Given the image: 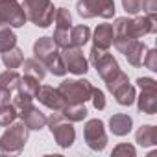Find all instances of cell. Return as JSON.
Segmentation results:
<instances>
[{
    "instance_id": "15",
    "label": "cell",
    "mask_w": 157,
    "mask_h": 157,
    "mask_svg": "<svg viewBox=\"0 0 157 157\" xmlns=\"http://www.w3.org/2000/svg\"><path fill=\"white\" fill-rule=\"evenodd\" d=\"M56 50H59V48L56 46L52 37H39L33 43V57H37L41 63H44Z\"/></svg>"
},
{
    "instance_id": "34",
    "label": "cell",
    "mask_w": 157,
    "mask_h": 157,
    "mask_svg": "<svg viewBox=\"0 0 157 157\" xmlns=\"http://www.w3.org/2000/svg\"><path fill=\"white\" fill-rule=\"evenodd\" d=\"M140 10L144 11V15H148L151 19H157V0H142Z\"/></svg>"
},
{
    "instance_id": "18",
    "label": "cell",
    "mask_w": 157,
    "mask_h": 157,
    "mask_svg": "<svg viewBox=\"0 0 157 157\" xmlns=\"http://www.w3.org/2000/svg\"><path fill=\"white\" fill-rule=\"evenodd\" d=\"M21 67H22V70H24L26 76H32V78H35V80H39V82H43L44 76H46V67H44L37 57L24 59Z\"/></svg>"
},
{
    "instance_id": "10",
    "label": "cell",
    "mask_w": 157,
    "mask_h": 157,
    "mask_svg": "<svg viewBox=\"0 0 157 157\" xmlns=\"http://www.w3.org/2000/svg\"><path fill=\"white\" fill-rule=\"evenodd\" d=\"M17 113H19L21 120L26 124V128H28L30 131H32V129H43V128L46 126V117H44V113H41L33 104L28 105V107L19 109Z\"/></svg>"
},
{
    "instance_id": "26",
    "label": "cell",
    "mask_w": 157,
    "mask_h": 157,
    "mask_svg": "<svg viewBox=\"0 0 157 157\" xmlns=\"http://www.w3.org/2000/svg\"><path fill=\"white\" fill-rule=\"evenodd\" d=\"M19 82H21V74L15 70V68H8L6 72L0 74V87H4L8 91H17L19 87Z\"/></svg>"
},
{
    "instance_id": "20",
    "label": "cell",
    "mask_w": 157,
    "mask_h": 157,
    "mask_svg": "<svg viewBox=\"0 0 157 157\" xmlns=\"http://www.w3.org/2000/svg\"><path fill=\"white\" fill-rule=\"evenodd\" d=\"M91 39V28L85 26V24H80V26H72L70 28V44L72 46H83L87 44Z\"/></svg>"
},
{
    "instance_id": "28",
    "label": "cell",
    "mask_w": 157,
    "mask_h": 157,
    "mask_svg": "<svg viewBox=\"0 0 157 157\" xmlns=\"http://www.w3.org/2000/svg\"><path fill=\"white\" fill-rule=\"evenodd\" d=\"M54 21L57 30H70L72 28V15L67 8H57L54 11Z\"/></svg>"
},
{
    "instance_id": "11",
    "label": "cell",
    "mask_w": 157,
    "mask_h": 157,
    "mask_svg": "<svg viewBox=\"0 0 157 157\" xmlns=\"http://www.w3.org/2000/svg\"><path fill=\"white\" fill-rule=\"evenodd\" d=\"M93 46L100 48V50H109L113 46V39H115V32H113V24H98L94 33H93Z\"/></svg>"
},
{
    "instance_id": "4",
    "label": "cell",
    "mask_w": 157,
    "mask_h": 157,
    "mask_svg": "<svg viewBox=\"0 0 157 157\" xmlns=\"http://www.w3.org/2000/svg\"><path fill=\"white\" fill-rule=\"evenodd\" d=\"M67 104H85L91 100L93 83L89 80H63L57 87Z\"/></svg>"
},
{
    "instance_id": "12",
    "label": "cell",
    "mask_w": 157,
    "mask_h": 157,
    "mask_svg": "<svg viewBox=\"0 0 157 157\" xmlns=\"http://www.w3.org/2000/svg\"><path fill=\"white\" fill-rule=\"evenodd\" d=\"M94 67H96V70H98V76L102 78L104 82H107L109 78H113V76L120 70L118 61H117V59H115L109 52H104V54L96 59Z\"/></svg>"
},
{
    "instance_id": "22",
    "label": "cell",
    "mask_w": 157,
    "mask_h": 157,
    "mask_svg": "<svg viewBox=\"0 0 157 157\" xmlns=\"http://www.w3.org/2000/svg\"><path fill=\"white\" fill-rule=\"evenodd\" d=\"M39 80H35V78L32 76H21V82H19V87H17V93L21 94H26L30 98H35L37 96V91H39Z\"/></svg>"
},
{
    "instance_id": "5",
    "label": "cell",
    "mask_w": 157,
    "mask_h": 157,
    "mask_svg": "<svg viewBox=\"0 0 157 157\" xmlns=\"http://www.w3.org/2000/svg\"><path fill=\"white\" fill-rule=\"evenodd\" d=\"M78 15L82 19H113L115 17V0H78L76 4Z\"/></svg>"
},
{
    "instance_id": "13",
    "label": "cell",
    "mask_w": 157,
    "mask_h": 157,
    "mask_svg": "<svg viewBox=\"0 0 157 157\" xmlns=\"http://www.w3.org/2000/svg\"><path fill=\"white\" fill-rule=\"evenodd\" d=\"M146 44L142 43V41H139V39H133L120 54H124V57L128 59V63L129 65H133V67H140L142 65V59H144V54H146Z\"/></svg>"
},
{
    "instance_id": "17",
    "label": "cell",
    "mask_w": 157,
    "mask_h": 157,
    "mask_svg": "<svg viewBox=\"0 0 157 157\" xmlns=\"http://www.w3.org/2000/svg\"><path fill=\"white\" fill-rule=\"evenodd\" d=\"M135 142H139L140 146L144 148H150V146H155L157 144V128L155 126H140L135 133Z\"/></svg>"
},
{
    "instance_id": "16",
    "label": "cell",
    "mask_w": 157,
    "mask_h": 157,
    "mask_svg": "<svg viewBox=\"0 0 157 157\" xmlns=\"http://www.w3.org/2000/svg\"><path fill=\"white\" fill-rule=\"evenodd\" d=\"M135 100L140 113H146V115L157 113V91H140V94Z\"/></svg>"
},
{
    "instance_id": "25",
    "label": "cell",
    "mask_w": 157,
    "mask_h": 157,
    "mask_svg": "<svg viewBox=\"0 0 157 157\" xmlns=\"http://www.w3.org/2000/svg\"><path fill=\"white\" fill-rule=\"evenodd\" d=\"M43 65H44L46 70H50L54 76H65V74H67V68H65V63H63V57H61V52H59V50H56Z\"/></svg>"
},
{
    "instance_id": "2",
    "label": "cell",
    "mask_w": 157,
    "mask_h": 157,
    "mask_svg": "<svg viewBox=\"0 0 157 157\" xmlns=\"http://www.w3.org/2000/svg\"><path fill=\"white\" fill-rule=\"evenodd\" d=\"M22 10L26 13V21L33 22L37 28H48L54 22V4L52 0H24Z\"/></svg>"
},
{
    "instance_id": "1",
    "label": "cell",
    "mask_w": 157,
    "mask_h": 157,
    "mask_svg": "<svg viewBox=\"0 0 157 157\" xmlns=\"http://www.w3.org/2000/svg\"><path fill=\"white\" fill-rule=\"evenodd\" d=\"M30 129L26 128L24 122H13L8 126V129L0 137V153H21L28 142Z\"/></svg>"
},
{
    "instance_id": "29",
    "label": "cell",
    "mask_w": 157,
    "mask_h": 157,
    "mask_svg": "<svg viewBox=\"0 0 157 157\" xmlns=\"http://www.w3.org/2000/svg\"><path fill=\"white\" fill-rule=\"evenodd\" d=\"M128 82H129L128 74H126V72H122V70H118L113 78H109V80L105 82V87H107V91H109V93H115L120 85H124V83H128Z\"/></svg>"
},
{
    "instance_id": "6",
    "label": "cell",
    "mask_w": 157,
    "mask_h": 157,
    "mask_svg": "<svg viewBox=\"0 0 157 157\" xmlns=\"http://www.w3.org/2000/svg\"><path fill=\"white\" fill-rule=\"evenodd\" d=\"M61 57H63V63H65V68L67 72H72L76 76H83L87 74L89 70V61L87 57L83 56L82 48L80 46H67L61 50Z\"/></svg>"
},
{
    "instance_id": "9",
    "label": "cell",
    "mask_w": 157,
    "mask_h": 157,
    "mask_svg": "<svg viewBox=\"0 0 157 157\" xmlns=\"http://www.w3.org/2000/svg\"><path fill=\"white\" fill-rule=\"evenodd\" d=\"M35 98H39V102H41L44 107L52 109V111H61V109L65 107V104H67V102L63 100L61 93H59L57 89L50 87V85H43V87H39Z\"/></svg>"
},
{
    "instance_id": "8",
    "label": "cell",
    "mask_w": 157,
    "mask_h": 157,
    "mask_svg": "<svg viewBox=\"0 0 157 157\" xmlns=\"http://www.w3.org/2000/svg\"><path fill=\"white\" fill-rule=\"evenodd\" d=\"M0 21L11 28H21L26 24V13L17 0H0Z\"/></svg>"
},
{
    "instance_id": "3",
    "label": "cell",
    "mask_w": 157,
    "mask_h": 157,
    "mask_svg": "<svg viewBox=\"0 0 157 157\" xmlns=\"http://www.w3.org/2000/svg\"><path fill=\"white\" fill-rule=\"evenodd\" d=\"M46 126L50 128V133L54 135L56 142L61 148H70L76 140V129L72 126L70 120H67L61 111L52 113L50 117H46Z\"/></svg>"
},
{
    "instance_id": "24",
    "label": "cell",
    "mask_w": 157,
    "mask_h": 157,
    "mask_svg": "<svg viewBox=\"0 0 157 157\" xmlns=\"http://www.w3.org/2000/svg\"><path fill=\"white\" fill-rule=\"evenodd\" d=\"M22 61H24V54L17 46L2 52V63L6 65V68H19L22 65Z\"/></svg>"
},
{
    "instance_id": "30",
    "label": "cell",
    "mask_w": 157,
    "mask_h": 157,
    "mask_svg": "<svg viewBox=\"0 0 157 157\" xmlns=\"http://www.w3.org/2000/svg\"><path fill=\"white\" fill-rule=\"evenodd\" d=\"M54 43H56V46L59 48V50H63V48H67V46H70V30H54Z\"/></svg>"
},
{
    "instance_id": "21",
    "label": "cell",
    "mask_w": 157,
    "mask_h": 157,
    "mask_svg": "<svg viewBox=\"0 0 157 157\" xmlns=\"http://www.w3.org/2000/svg\"><path fill=\"white\" fill-rule=\"evenodd\" d=\"M113 94H115L117 104H120V105H131V104L135 102V98H137L135 87H133L129 82H128V83H124V85H120Z\"/></svg>"
},
{
    "instance_id": "37",
    "label": "cell",
    "mask_w": 157,
    "mask_h": 157,
    "mask_svg": "<svg viewBox=\"0 0 157 157\" xmlns=\"http://www.w3.org/2000/svg\"><path fill=\"white\" fill-rule=\"evenodd\" d=\"M11 102V91L4 89V87H0V105H4V104H10Z\"/></svg>"
},
{
    "instance_id": "32",
    "label": "cell",
    "mask_w": 157,
    "mask_h": 157,
    "mask_svg": "<svg viewBox=\"0 0 157 157\" xmlns=\"http://www.w3.org/2000/svg\"><path fill=\"white\" fill-rule=\"evenodd\" d=\"M142 63H144V67H146L148 70L155 72V70H157V50H155V48H151V50H146Z\"/></svg>"
},
{
    "instance_id": "36",
    "label": "cell",
    "mask_w": 157,
    "mask_h": 157,
    "mask_svg": "<svg viewBox=\"0 0 157 157\" xmlns=\"http://www.w3.org/2000/svg\"><path fill=\"white\" fill-rule=\"evenodd\" d=\"M140 2L142 0H122V8L129 15H137L140 11Z\"/></svg>"
},
{
    "instance_id": "14",
    "label": "cell",
    "mask_w": 157,
    "mask_h": 157,
    "mask_svg": "<svg viewBox=\"0 0 157 157\" xmlns=\"http://www.w3.org/2000/svg\"><path fill=\"white\" fill-rule=\"evenodd\" d=\"M133 128V118L124 113H117L109 118V129L117 137H126Z\"/></svg>"
},
{
    "instance_id": "31",
    "label": "cell",
    "mask_w": 157,
    "mask_h": 157,
    "mask_svg": "<svg viewBox=\"0 0 157 157\" xmlns=\"http://www.w3.org/2000/svg\"><path fill=\"white\" fill-rule=\"evenodd\" d=\"M113 155H115V157H122V155H124V157H128V155H129V157H135V155H137V150H135L133 144L120 142L118 146L113 148Z\"/></svg>"
},
{
    "instance_id": "7",
    "label": "cell",
    "mask_w": 157,
    "mask_h": 157,
    "mask_svg": "<svg viewBox=\"0 0 157 157\" xmlns=\"http://www.w3.org/2000/svg\"><path fill=\"white\" fill-rule=\"evenodd\" d=\"M83 137L85 142L91 150L94 151H102L107 146V133H105V126L100 118H91L85 128H83Z\"/></svg>"
},
{
    "instance_id": "33",
    "label": "cell",
    "mask_w": 157,
    "mask_h": 157,
    "mask_svg": "<svg viewBox=\"0 0 157 157\" xmlns=\"http://www.w3.org/2000/svg\"><path fill=\"white\" fill-rule=\"evenodd\" d=\"M91 100H93V105H94V109H98V111L105 109V94H104L100 89L93 87V94H91Z\"/></svg>"
},
{
    "instance_id": "19",
    "label": "cell",
    "mask_w": 157,
    "mask_h": 157,
    "mask_svg": "<svg viewBox=\"0 0 157 157\" xmlns=\"http://www.w3.org/2000/svg\"><path fill=\"white\" fill-rule=\"evenodd\" d=\"M61 115L70 122H82L87 117V107L85 104H65V107L61 109Z\"/></svg>"
},
{
    "instance_id": "35",
    "label": "cell",
    "mask_w": 157,
    "mask_h": 157,
    "mask_svg": "<svg viewBox=\"0 0 157 157\" xmlns=\"http://www.w3.org/2000/svg\"><path fill=\"white\" fill-rule=\"evenodd\" d=\"M137 85L140 91H157V82L153 80V78H137Z\"/></svg>"
},
{
    "instance_id": "27",
    "label": "cell",
    "mask_w": 157,
    "mask_h": 157,
    "mask_svg": "<svg viewBox=\"0 0 157 157\" xmlns=\"http://www.w3.org/2000/svg\"><path fill=\"white\" fill-rule=\"evenodd\" d=\"M19 113H17V107L10 102V104H4L0 105V126L2 128H8L10 124H13L17 120Z\"/></svg>"
},
{
    "instance_id": "23",
    "label": "cell",
    "mask_w": 157,
    "mask_h": 157,
    "mask_svg": "<svg viewBox=\"0 0 157 157\" xmlns=\"http://www.w3.org/2000/svg\"><path fill=\"white\" fill-rule=\"evenodd\" d=\"M13 46H17V35L13 33L10 24L2 22L0 24V54L10 50V48H13Z\"/></svg>"
}]
</instances>
